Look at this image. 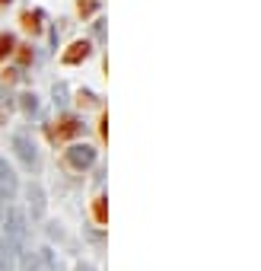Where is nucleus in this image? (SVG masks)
Returning <instances> with one entry per match:
<instances>
[{
  "label": "nucleus",
  "mask_w": 261,
  "mask_h": 271,
  "mask_svg": "<svg viewBox=\"0 0 261 271\" xmlns=\"http://www.w3.org/2000/svg\"><path fill=\"white\" fill-rule=\"evenodd\" d=\"M86 54H89V45L86 42H74V45H70V51H64V64H77Z\"/></svg>",
  "instance_id": "obj_1"
},
{
  "label": "nucleus",
  "mask_w": 261,
  "mask_h": 271,
  "mask_svg": "<svg viewBox=\"0 0 261 271\" xmlns=\"http://www.w3.org/2000/svg\"><path fill=\"white\" fill-rule=\"evenodd\" d=\"M70 134H77V122L74 118H64L61 125L54 128V137H70Z\"/></svg>",
  "instance_id": "obj_2"
},
{
  "label": "nucleus",
  "mask_w": 261,
  "mask_h": 271,
  "mask_svg": "<svg viewBox=\"0 0 261 271\" xmlns=\"http://www.w3.org/2000/svg\"><path fill=\"white\" fill-rule=\"evenodd\" d=\"M13 48H16L13 39H10V35H0V61H7V57L13 54Z\"/></svg>",
  "instance_id": "obj_3"
},
{
  "label": "nucleus",
  "mask_w": 261,
  "mask_h": 271,
  "mask_svg": "<svg viewBox=\"0 0 261 271\" xmlns=\"http://www.w3.org/2000/svg\"><path fill=\"white\" fill-rule=\"evenodd\" d=\"M22 26L29 32H39V13H22Z\"/></svg>",
  "instance_id": "obj_4"
},
{
  "label": "nucleus",
  "mask_w": 261,
  "mask_h": 271,
  "mask_svg": "<svg viewBox=\"0 0 261 271\" xmlns=\"http://www.w3.org/2000/svg\"><path fill=\"white\" fill-rule=\"evenodd\" d=\"M92 7H96V0H80V13H92Z\"/></svg>",
  "instance_id": "obj_5"
},
{
  "label": "nucleus",
  "mask_w": 261,
  "mask_h": 271,
  "mask_svg": "<svg viewBox=\"0 0 261 271\" xmlns=\"http://www.w3.org/2000/svg\"><path fill=\"white\" fill-rule=\"evenodd\" d=\"M0 4H7V0H0Z\"/></svg>",
  "instance_id": "obj_6"
}]
</instances>
